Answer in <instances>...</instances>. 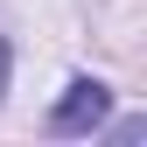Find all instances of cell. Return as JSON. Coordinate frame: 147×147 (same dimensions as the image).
Wrapping results in <instances>:
<instances>
[{"mask_svg": "<svg viewBox=\"0 0 147 147\" xmlns=\"http://www.w3.org/2000/svg\"><path fill=\"white\" fill-rule=\"evenodd\" d=\"M105 112H112V91L98 77H77L63 91V105L49 112V126H56V133H91V126H105Z\"/></svg>", "mask_w": 147, "mask_h": 147, "instance_id": "6da1fadb", "label": "cell"}, {"mask_svg": "<svg viewBox=\"0 0 147 147\" xmlns=\"http://www.w3.org/2000/svg\"><path fill=\"white\" fill-rule=\"evenodd\" d=\"M0 84H7V42H0Z\"/></svg>", "mask_w": 147, "mask_h": 147, "instance_id": "7a4b0ae2", "label": "cell"}]
</instances>
